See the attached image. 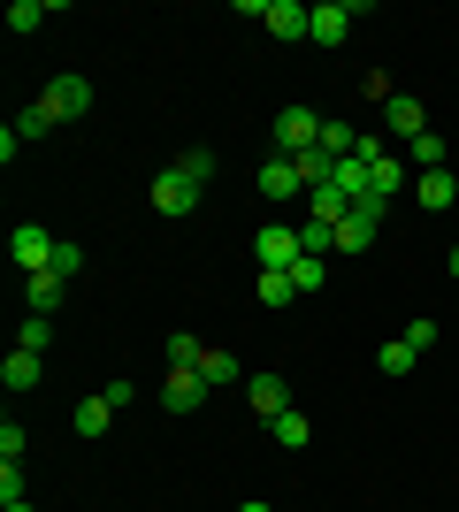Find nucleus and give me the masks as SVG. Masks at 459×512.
Segmentation results:
<instances>
[{
	"label": "nucleus",
	"instance_id": "18",
	"mask_svg": "<svg viewBox=\"0 0 459 512\" xmlns=\"http://www.w3.org/2000/svg\"><path fill=\"white\" fill-rule=\"evenodd\" d=\"M169 169L184 176V184H207V176H215V153H207V146H184V153L169 161Z\"/></svg>",
	"mask_w": 459,
	"mask_h": 512
},
{
	"label": "nucleus",
	"instance_id": "29",
	"mask_svg": "<svg viewBox=\"0 0 459 512\" xmlns=\"http://www.w3.org/2000/svg\"><path fill=\"white\" fill-rule=\"evenodd\" d=\"M299 291H291V276L284 268H261V306H291Z\"/></svg>",
	"mask_w": 459,
	"mask_h": 512
},
{
	"label": "nucleus",
	"instance_id": "12",
	"mask_svg": "<svg viewBox=\"0 0 459 512\" xmlns=\"http://www.w3.org/2000/svg\"><path fill=\"white\" fill-rule=\"evenodd\" d=\"M375 230H383V214H375V207H352L345 222H337V253H368Z\"/></svg>",
	"mask_w": 459,
	"mask_h": 512
},
{
	"label": "nucleus",
	"instance_id": "38",
	"mask_svg": "<svg viewBox=\"0 0 459 512\" xmlns=\"http://www.w3.org/2000/svg\"><path fill=\"white\" fill-rule=\"evenodd\" d=\"M444 268H452V276H459V245H452V260H444Z\"/></svg>",
	"mask_w": 459,
	"mask_h": 512
},
{
	"label": "nucleus",
	"instance_id": "37",
	"mask_svg": "<svg viewBox=\"0 0 459 512\" xmlns=\"http://www.w3.org/2000/svg\"><path fill=\"white\" fill-rule=\"evenodd\" d=\"M238 512H276V505H261V497H253V505H238Z\"/></svg>",
	"mask_w": 459,
	"mask_h": 512
},
{
	"label": "nucleus",
	"instance_id": "13",
	"mask_svg": "<svg viewBox=\"0 0 459 512\" xmlns=\"http://www.w3.org/2000/svg\"><path fill=\"white\" fill-rule=\"evenodd\" d=\"M414 199H421V207H437V214H452V199H459L452 169H421L414 176Z\"/></svg>",
	"mask_w": 459,
	"mask_h": 512
},
{
	"label": "nucleus",
	"instance_id": "15",
	"mask_svg": "<svg viewBox=\"0 0 459 512\" xmlns=\"http://www.w3.org/2000/svg\"><path fill=\"white\" fill-rule=\"evenodd\" d=\"M46 16H54V0H8V31H16V39H31Z\"/></svg>",
	"mask_w": 459,
	"mask_h": 512
},
{
	"label": "nucleus",
	"instance_id": "11",
	"mask_svg": "<svg viewBox=\"0 0 459 512\" xmlns=\"http://www.w3.org/2000/svg\"><path fill=\"white\" fill-rule=\"evenodd\" d=\"M299 192H306L299 161H291V153H268V161H261V199H276V207H284V199H299Z\"/></svg>",
	"mask_w": 459,
	"mask_h": 512
},
{
	"label": "nucleus",
	"instance_id": "4",
	"mask_svg": "<svg viewBox=\"0 0 459 512\" xmlns=\"http://www.w3.org/2000/svg\"><path fill=\"white\" fill-rule=\"evenodd\" d=\"M245 16H261L268 39H306V8L299 0H238Z\"/></svg>",
	"mask_w": 459,
	"mask_h": 512
},
{
	"label": "nucleus",
	"instance_id": "32",
	"mask_svg": "<svg viewBox=\"0 0 459 512\" xmlns=\"http://www.w3.org/2000/svg\"><path fill=\"white\" fill-rule=\"evenodd\" d=\"M398 337L414 344V352H429V344H437V337H444V329H437V321H429V314H421V321H406V329H398Z\"/></svg>",
	"mask_w": 459,
	"mask_h": 512
},
{
	"label": "nucleus",
	"instance_id": "8",
	"mask_svg": "<svg viewBox=\"0 0 459 512\" xmlns=\"http://www.w3.org/2000/svg\"><path fill=\"white\" fill-rule=\"evenodd\" d=\"M253 260H261V268H291V260H299V222H261Z\"/></svg>",
	"mask_w": 459,
	"mask_h": 512
},
{
	"label": "nucleus",
	"instance_id": "2",
	"mask_svg": "<svg viewBox=\"0 0 459 512\" xmlns=\"http://www.w3.org/2000/svg\"><path fill=\"white\" fill-rule=\"evenodd\" d=\"M268 138H276V153H291V161H299V153H314V138H322V115H314V107H276V130H268Z\"/></svg>",
	"mask_w": 459,
	"mask_h": 512
},
{
	"label": "nucleus",
	"instance_id": "22",
	"mask_svg": "<svg viewBox=\"0 0 459 512\" xmlns=\"http://www.w3.org/2000/svg\"><path fill=\"white\" fill-rule=\"evenodd\" d=\"M268 436H276V444H284V451H299V444H306V436H314V421H306V413H299V406H291V413H284V421H268Z\"/></svg>",
	"mask_w": 459,
	"mask_h": 512
},
{
	"label": "nucleus",
	"instance_id": "30",
	"mask_svg": "<svg viewBox=\"0 0 459 512\" xmlns=\"http://www.w3.org/2000/svg\"><path fill=\"white\" fill-rule=\"evenodd\" d=\"M329 169H337V153H299V176H306V192H314V184H329Z\"/></svg>",
	"mask_w": 459,
	"mask_h": 512
},
{
	"label": "nucleus",
	"instance_id": "21",
	"mask_svg": "<svg viewBox=\"0 0 459 512\" xmlns=\"http://www.w3.org/2000/svg\"><path fill=\"white\" fill-rule=\"evenodd\" d=\"M46 344H54V314H31L16 329V352H39V360H46Z\"/></svg>",
	"mask_w": 459,
	"mask_h": 512
},
{
	"label": "nucleus",
	"instance_id": "9",
	"mask_svg": "<svg viewBox=\"0 0 459 512\" xmlns=\"http://www.w3.org/2000/svg\"><path fill=\"white\" fill-rule=\"evenodd\" d=\"M153 214H169V222H184V214H192L199 207V184H184V176H176V169H161V176H153Z\"/></svg>",
	"mask_w": 459,
	"mask_h": 512
},
{
	"label": "nucleus",
	"instance_id": "39",
	"mask_svg": "<svg viewBox=\"0 0 459 512\" xmlns=\"http://www.w3.org/2000/svg\"><path fill=\"white\" fill-rule=\"evenodd\" d=\"M0 512H31V505H23V497H16V505H0Z\"/></svg>",
	"mask_w": 459,
	"mask_h": 512
},
{
	"label": "nucleus",
	"instance_id": "17",
	"mask_svg": "<svg viewBox=\"0 0 459 512\" xmlns=\"http://www.w3.org/2000/svg\"><path fill=\"white\" fill-rule=\"evenodd\" d=\"M0 383H8V390H31V383H39V352H8V360H0Z\"/></svg>",
	"mask_w": 459,
	"mask_h": 512
},
{
	"label": "nucleus",
	"instance_id": "25",
	"mask_svg": "<svg viewBox=\"0 0 459 512\" xmlns=\"http://www.w3.org/2000/svg\"><path fill=\"white\" fill-rule=\"evenodd\" d=\"M314 146H322V153H337V161H345V153L360 146V130H345V123H337V115H322V138H314Z\"/></svg>",
	"mask_w": 459,
	"mask_h": 512
},
{
	"label": "nucleus",
	"instance_id": "3",
	"mask_svg": "<svg viewBox=\"0 0 459 512\" xmlns=\"http://www.w3.org/2000/svg\"><path fill=\"white\" fill-rule=\"evenodd\" d=\"M8 253H16V268H23V276H46V268H54V253H62V237H54V230H39V222H16Z\"/></svg>",
	"mask_w": 459,
	"mask_h": 512
},
{
	"label": "nucleus",
	"instance_id": "35",
	"mask_svg": "<svg viewBox=\"0 0 459 512\" xmlns=\"http://www.w3.org/2000/svg\"><path fill=\"white\" fill-rule=\"evenodd\" d=\"M100 398H108V406L123 413V406H138V383H123V375H115V383H100Z\"/></svg>",
	"mask_w": 459,
	"mask_h": 512
},
{
	"label": "nucleus",
	"instance_id": "6",
	"mask_svg": "<svg viewBox=\"0 0 459 512\" xmlns=\"http://www.w3.org/2000/svg\"><path fill=\"white\" fill-rule=\"evenodd\" d=\"M39 107L54 115V123H77V115H92V85L85 77H54V85L39 92Z\"/></svg>",
	"mask_w": 459,
	"mask_h": 512
},
{
	"label": "nucleus",
	"instance_id": "33",
	"mask_svg": "<svg viewBox=\"0 0 459 512\" xmlns=\"http://www.w3.org/2000/svg\"><path fill=\"white\" fill-rule=\"evenodd\" d=\"M23 497V459H0V505H16Z\"/></svg>",
	"mask_w": 459,
	"mask_h": 512
},
{
	"label": "nucleus",
	"instance_id": "20",
	"mask_svg": "<svg viewBox=\"0 0 459 512\" xmlns=\"http://www.w3.org/2000/svg\"><path fill=\"white\" fill-rule=\"evenodd\" d=\"M161 352H169V367H199V360H207V344H199L192 329H169V344H161Z\"/></svg>",
	"mask_w": 459,
	"mask_h": 512
},
{
	"label": "nucleus",
	"instance_id": "14",
	"mask_svg": "<svg viewBox=\"0 0 459 512\" xmlns=\"http://www.w3.org/2000/svg\"><path fill=\"white\" fill-rule=\"evenodd\" d=\"M306 214H314V222H329V230H337V222H345V214H352V199L337 192V184H314V192H306Z\"/></svg>",
	"mask_w": 459,
	"mask_h": 512
},
{
	"label": "nucleus",
	"instance_id": "16",
	"mask_svg": "<svg viewBox=\"0 0 459 512\" xmlns=\"http://www.w3.org/2000/svg\"><path fill=\"white\" fill-rule=\"evenodd\" d=\"M108 421H115V406L92 390V398H77V436H108Z\"/></svg>",
	"mask_w": 459,
	"mask_h": 512
},
{
	"label": "nucleus",
	"instance_id": "23",
	"mask_svg": "<svg viewBox=\"0 0 459 512\" xmlns=\"http://www.w3.org/2000/svg\"><path fill=\"white\" fill-rule=\"evenodd\" d=\"M284 276H291V291H299V299H306V291H322V276H329V268H322V260H314V253H299V260H291V268H284Z\"/></svg>",
	"mask_w": 459,
	"mask_h": 512
},
{
	"label": "nucleus",
	"instance_id": "36",
	"mask_svg": "<svg viewBox=\"0 0 459 512\" xmlns=\"http://www.w3.org/2000/svg\"><path fill=\"white\" fill-rule=\"evenodd\" d=\"M23 451H31V444H23V428H16V421H0V459H23Z\"/></svg>",
	"mask_w": 459,
	"mask_h": 512
},
{
	"label": "nucleus",
	"instance_id": "27",
	"mask_svg": "<svg viewBox=\"0 0 459 512\" xmlns=\"http://www.w3.org/2000/svg\"><path fill=\"white\" fill-rule=\"evenodd\" d=\"M8 130H16V146H31V138H46V130H54V115H46V107L31 100V107H23V115H16Z\"/></svg>",
	"mask_w": 459,
	"mask_h": 512
},
{
	"label": "nucleus",
	"instance_id": "10",
	"mask_svg": "<svg viewBox=\"0 0 459 512\" xmlns=\"http://www.w3.org/2000/svg\"><path fill=\"white\" fill-rule=\"evenodd\" d=\"M199 398H207V375H199V367H169V375H161V406L169 413H199Z\"/></svg>",
	"mask_w": 459,
	"mask_h": 512
},
{
	"label": "nucleus",
	"instance_id": "7",
	"mask_svg": "<svg viewBox=\"0 0 459 512\" xmlns=\"http://www.w3.org/2000/svg\"><path fill=\"white\" fill-rule=\"evenodd\" d=\"M245 406H253V421H284L291 413V383L284 375H245Z\"/></svg>",
	"mask_w": 459,
	"mask_h": 512
},
{
	"label": "nucleus",
	"instance_id": "1",
	"mask_svg": "<svg viewBox=\"0 0 459 512\" xmlns=\"http://www.w3.org/2000/svg\"><path fill=\"white\" fill-rule=\"evenodd\" d=\"M360 16H368V0H314V8H306V39L314 46H345Z\"/></svg>",
	"mask_w": 459,
	"mask_h": 512
},
{
	"label": "nucleus",
	"instance_id": "26",
	"mask_svg": "<svg viewBox=\"0 0 459 512\" xmlns=\"http://www.w3.org/2000/svg\"><path fill=\"white\" fill-rule=\"evenodd\" d=\"M406 169H444V138H437V130H429V138H414V146H406Z\"/></svg>",
	"mask_w": 459,
	"mask_h": 512
},
{
	"label": "nucleus",
	"instance_id": "24",
	"mask_svg": "<svg viewBox=\"0 0 459 512\" xmlns=\"http://www.w3.org/2000/svg\"><path fill=\"white\" fill-rule=\"evenodd\" d=\"M199 375H207V390H222V383H245V367L230 360V352H207V360H199Z\"/></svg>",
	"mask_w": 459,
	"mask_h": 512
},
{
	"label": "nucleus",
	"instance_id": "28",
	"mask_svg": "<svg viewBox=\"0 0 459 512\" xmlns=\"http://www.w3.org/2000/svg\"><path fill=\"white\" fill-rule=\"evenodd\" d=\"M375 360H383V375H414V360H421V352H414L406 337H391L383 352H375Z\"/></svg>",
	"mask_w": 459,
	"mask_h": 512
},
{
	"label": "nucleus",
	"instance_id": "34",
	"mask_svg": "<svg viewBox=\"0 0 459 512\" xmlns=\"http://www.w3.org/2000/svg\"><path fill=\"white\" fill-rule=\"evenodd\" d=\"M391 92H398V85H391V77H383V69H368V77H360V100H375V107H383V100H391Z\"/></svg>",
	"mask_w": 459,
	"mask_h": 512
},
{
	"label": "nucleus",
	"instance_id": "19",
	"mask_svg": "<svg viewBox=\"0 0 459 512\" xmlns=\"http://www.w3.org/2000/svg\"><path fill=\"white\" fill-rule=\"evenodd\" d=\"M62 299H69V283L54 276V268H46V276H31V314H54Z\"/></svg>",
	"mask_w": 459,
	"mask_h": 512
},
{
	"label": "nucleus",
	"instance_id": "5",
	"mask_svg": "<svg viewBox=\"0 0 459 512\" xmlns=\"http://www.w3.org/2000/svg\"><path fill=\"white\" fill-rule=\"evenodd\" d=\"M383 130H391L398 146H414V138H429V107H421L414 92H391V100H383Z\"/></svg>",
	"mask_w": 459,
	"mask_h": 512
},
{
	"label": "nucleus",
	"instance_id": "31",
	"mask_svg": "<svg viewBox=\"0 0 459 512\" xmlns=\"http://www.w3.org/2000/svg\"><path fill=\"white\" fill-rule=\"evenodd\" d=\"M54 276H62V283L85 276V245H69V237H62V253H54Z\"/></svg>",
	"mask_w": 459,
	"mask_h": 512
}]
</instances>
